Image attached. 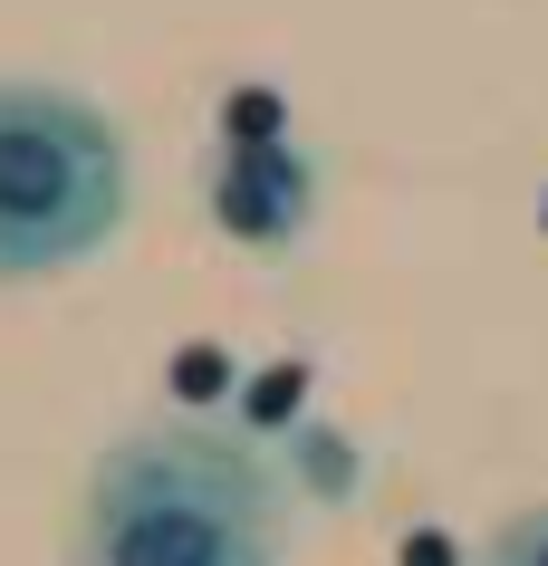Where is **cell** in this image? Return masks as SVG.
Returning a JSON list of instances; mask_svg holds the SVG:
<instances>
[{
    "label": "cell",
    "instance_id": "cell-1",
    "mask_svg": "<svg viewBox=\"0 0 548 566\" xmlns=\"http://www.w3.org/2000/svg\"><path fill=\"white\" fill-rule=\"evenodd\" d=\"M289 471L241 422H135L96 451L68 566H279Z\"/></svg>",
    "mask_w": 548,
    "mask_h": 566
},
{
    "label": "cell",
    "instance_id": "cell-2",
    "mask_svg": "<svg viewBox=\"0 0 548 566\" xmlns=\"http://www.w3.org/2000/svg\"><path fill=\"white\" fill-rule=\"evenodd\" d=\"M125 221V135L87 87L0 77V289L96 260Z\"/></svg>",
    "mask_w": 548,
    "mask_h": 566
},
{
    "label": "cell",
    "instance_id": "cell-3",
    "mask_svg": "<svg viewBox=\"0 0 548 566\" xmlns=\"http://www.w3.org/2000/svg\"><path fill=\"white\" fill-rule=\"evenodd\" d=\"M203 192H213V221L250 250H299L318 221V164L299 135H213Z\"/></svg>",
    "mask_w": 548,
    "mask_h": 566
},
{
    "label": "cell",
    "instance_id": "cell-4",
    "mask_svg": "<svg viewBox=\"0 0 548 566\" xmlns=\"http://www.w3.org/2000/svg\"><path fill=\"white\" fill-rule=\"evenodd\" d=\"M472 566H548V509H519V518H500V528L482 537V557Z\"/></svg>",
    "mask_w": 548,
    "mask_h": 566
},
{
    "label": "cell",
    "instance_id": "cell-5",
    "mask_svg": "<svg viewBox=\"0 0 548 566\" xmlns=\"http://www.w3.org/2000/svg\"><path fill=\"white\" fill-rule=\"evenodd\" d=\"M174 385L203 403V394H231V356H213V346H183V365H174Z\"/></svg>",
    "mask_w": 548,
    "mask_h": 566
}]
</instances>
